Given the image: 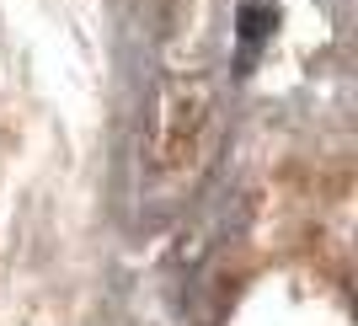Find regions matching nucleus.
I'll list each match as a JSON object with an SVG mask.
<instances>
[{
  "label": "nucleus",
  "mask_w": 358,
  "mask_h": 326,
  "mask_svg": "<svg viewBox=\"0 0 358 326\" xmlns=\"http://www.w3.org/2000/svg\"><path fill=\"white\" fill-rule=\"evenodd\" d=\"M273 22H278V11H273L268 0H246L236 11V38H241V48H246V59L273 38Z\"/></svg>",
  "instance_id": "obj_1"
}]
</instances>
